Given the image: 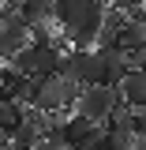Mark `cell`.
<instances>
[{
	"mask_svg": "<svg viewBox=\"0 0 146 150\" xmlns=\"http://www.w3.org/2000/svg\"><path fill=\"white\" fill-rule=\"evenodd\" d=\"M79 90H83V83H75L68 75H37V94H34V109L41 112H68L75 109V101H79Z\"/></svg>",
	"mask_w": 146,
	"mask_h": 150,
	"instance_id": "cell-1",
	"label": "cell"
},
{
	"mask_svg": "<svg viewBox=\"0 0 146 150\" xmlns=\"http://www.w3.org/2000/svg\"><path fill=\"white\" fill-rule=\"evenodd\" d=\"M120 101H124V98H120V86H112V83H83L79 101H75L71 112H83V116H90L97 124H105Z\"/></svg>",
	"mask_w": 146,
	"mask_h": 150,
	"instance_id": "cell-2",
	"label": "cell"
},
{
	"mask_svg": "<svg viewBox=\"0 0 146 150\" xmlns=\"http://www.w3.org/2000/svg\"><path fill=\"white\" fill-rule=\"evenodd\" d=\"M60 75H68L75 83H101V56H97V49L94 45H86V49L71 45L60 56Z\"/></svg>",
	"mask_w": 146,
	"mask_h": 150,
	"instance_id": "cell-3",
	"label": "cell"
},
{
	"mask_svg": "<svg viewBox=\"0 0 146 150\" xmlns=\"http://www.w3.org/2000/svg\"><path fill=\"white\" fill-rule=\"evenodd\" d=\"M26 45H30V23L23 19V11H15L11 19H4V26H0V60H11Z\"/></svg>",
	"mask_w": 146,
	"mask_h": 150,
	"instance_id": "cell-4",
	"label": "cell"
},
{
	"mask_svg": "<svg viewBox=\"0 0 146 150\" xmlns=\"http://www.w3.org/2000/svg\"><path fill=\"white\" fill-rule=\"evenodd\" d=\"M116 86H120V98L131 109H146V64H131Z\"/></svg>",
	"mask_w": 146,
	"mask_h": 150,
	"instance_id": "cell-5",
	"label": "cell"
},
{
	"mask_svg": "<svg viewBox=\"0 0 146 150\" xmlns=\"http://www.w3.org/2000/svg\"><path fill=\"white\" fill-rule=\"evenodd\" d=\"M97 49V56H101V83H120L124 79V71L131 68V60H128V53L120 49V45H94Z\"/></svg>",
	"mask_w": 146,
	"mask_h": 150,
	"instance_id": "cell-6",
	"label": "cell"
},
{
	"mask_svg": "<svg viewBox=\"0 0 146 150\" xmlns=\"http://www.w3.org/2000/svg\"><path fill=\"white\" fill-rule=\"evenodd\" d=\"M23 112H26V105H23V101L4 98V94H0V131H4V135H11V131H15V124L23 120Z\"/></svg>",
	"mask_w": 146,
	"mask_h": 150,
	"instance_id": "cell-7",
	"label": "cell"
},
{
	"mask_svg": "<svg viewBox=\"0 0 146 150\" xmlns=\"http://www.w3.org/2000/svg\"><path fill=\"white\" fill-rule=\"evenodd\" d=\"M53 8L56 0H19V11L26 23H45V19H53Z\"/></svg>",
	"mask_w": 146,
	"mask_h": 150,
	"instance_id": "cell-8",
	"label": "cell"
},
{
	"mask_svg": "<svg viewBox=\"0 0 146 150\" xmlns=\"http://www.w3.org/2000/svg\"><path fill=\"white\" fill-rule=\"evenodd\" d=\"M131 146H135V131L105 128V135H101V150H131Z\"/></svg>",
	"mask_w": 146,
	"mask_h": 150,
	"instance_id": "cell-9",
	"label": "cell"
},
{
	"mask_svg": "<svg viewBox=\"0 0 146 150\" xmlns=\"http://www.w3.org/2000/svg\"><path fill=\"white\" fill-rule=\"evenodd\" d=\"M0 150H19V146L11 143V139H4V143H0Z\"/></svg>",
	"mask_w": 146,
	"mask_h": 150,
	"instance_id": "cell-10",
	"label": "cell"
},
{
	"mask_svg": "<svg viewBox=\"0 0 146 150\" xmlns=\"http://www.w3.org/2000/svg\"><path fill=\"white\" fill-rule=\"evenodd\" d=\"M0 26H4V19H0Z\"/></svg>",
	"mask_w": 146,
	"mask_h": 150,
	"instance_id": "cell-11",
	"label": "cell"
},
{
	"mask_svg": "<svg viewBox=\"0 0 146 150\" xmlns=\"http://www.w3.org/2000/svg\"><path fill=\"white\" fill-rule=\"evenodd\" d=\"M105 4H109V0H105Z\"/></svg>",
	"mask_w": 146,
	"mask_h": 150,
	"instance_id": "cell-12",
	"label": "cell"
},
{
	"mask_svg": "<svg viewBox=\"0 0 146 150\" xmlns=\"http://www.w3.org/2000/svg\"><path fill=\"white\" fill-rule=\"evenodd\" d=\"M15 4H19V0H15Z\"/></svg>",
	"mask_w": 146,
	"mask_h": 150,
	"instance_id": "cell-13",
	"label": "cell"
}]
</instances>
